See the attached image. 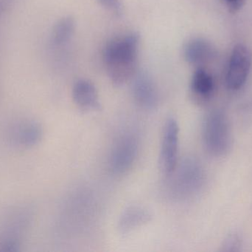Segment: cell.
<instances>
[{"label": "cell", "instance_id": "obj_1", "mask_svg": "<svg viewBox=\"0 0 252 252\" xmlns=\"http://www.w3.org/2000/svg\"><path fill=\"white\" fill-rule=\"evenodd\" d=\"M139 42V34L131 32L115 37L106 44L103 59L114 85H124L137 72Z\"/></svg>", "mask_w": 252, "mask_h": 252}, {"label": "cell", "instance_id": "obj_2", "mask_svg": "<svg viewBox=\"0 0 252 252\" xmlns=\"http://www.w3.org/2000/svg\"><path fill=\"white\" fill-rule=\"evenodd\" d=\"M169 194L174 200L189 201L202 191L206 173L201 163L194 157H186L178 163L168 176Z\"/></svg>", "mask_w": 252, "mask_h": 252}, {"label": "cell", "instance_id": "obj_3", "mask_svg": "<svg viewBox=\"0 0 252 252\" xmlns=\"http://www.w3.org/2000/svg\"><path fill=\"white\" fill-rule=\"evenodd\" d=\"M204 146L209 154L221 157L229 152L232 146V134L229 121L220 110L209 112L203 123Z\"/></svg>", "mask_w": 252, "mask_h": 252}, {"label": "cell", "instance_id": "obj_4", "mask_svg": "<svg viewBox=\"0 0 252 252\" xmlns=\"http://www.w3.org/2000/svg\"><path fill=\"white\" fill-rule=\"evenodd\" d=\"M139 152V141L134 134L127 133L117 139L111 149L109 167L116 175L128 171L136 161Z\"/></svg>", "mask_w": 252, "mask_h": 252}, {"label": "cell", "instance_id": "obj_5", "mask_svg": "<svg viewBox=\"0 0 252 252\" xmlns=\"http://www.w3.org/2000/svg\"><path fill=\"white\" fill-rule=\"evenodd\" d=\"M179 127L174 118H169L164 124L158 156V167L163 176L168 177L178 164Z\"/></svg>", "mask_w": 252, "mask_h": 252}, {"label": "cell", "instance_id": "obj_6", "mask_svg": "<svg viewBox=\"0 0 252 252\" xmlns=\"http://www.w3.org/2000/svg\"><path fill=\"white\" fill-rule=\"evenodd\" d=\"M252 56L250 49L244 44L234 47L229 58L226 74L228 88L238 90L247 82L251 71Z\"/></svg>", "mask_w": 252, "mask_h": 252}, {"label": "cell", "instance_id": "obj_7", "mask_svg": "<svg viewBox=\"0 0 252 252\" xmlns=\"http://www.w3.org/2000/svg\"><path fill=\"white\" fill-rule=\"evenodd\" d=\"M132 95L136 105L147 111L157 109L159 102L158 90L146 72H136L133 78Z\"/></svg>", "mask_w": 252, "mask_h": 252}, {"label": "cell", "instance_id": "obj_8", "mask_svg": "<svg viewBox=\"0 0 252 252\" xmlns=\"http://www.w3.org/2000/svg\"><path fill=\"white\" fill-rule=\"evenodd\" d=\"M72 99L78 108L84 112L101 109L98 92L94 84L87 79H80L74 84Z\"/></svg>", "mask_w": 252, "mask_h": 252}, {"label": "cell", "instance_id": "obj_9", "mask_svg": "<svg viewBox=\"0 0 252 252\" xmlns=\"http://www.w3.org/2000/svg\"><path fill=\"white\" fill-rule=\"evenodd\" d=\"M149 210L140 206L127 207L121 215L118 221V231L122 235L131 233L138 228L149 223L152 220Z\"/></svg>", "mask_w": 252, "mask_h": 252}, {"label": "cell", "instance_id": "obj_10", "mask_svg": "<svg viewBox=\"0 0 252 252\" xmlns=\"http://www.w3.org/2000/svg\"><path fill=\"white\" fill-rule=\"evenodd\" d=\"M216 50L211 43L202 38L189 40L184 47V56L187 62L195 65H201L212 60Z\"/></svg>", "mask_w": 252, "mask_h": 252}, {"label": "cell", "instance_id": "obj_11", "mask_svg": "<svg viewBox=\"0 0 252 252\" xmlns=\"http://www.w3.org/2000/svg\"><path fill=\"white\" fill-rule=\"evenodd\" d=\"M215 90L213 75L202 68L195 70L191 78L190 91L195 101L202 102L210 99Z\"/></svg>", "mask_w": 252, "mask_h": 252}, {"label": "cell", "instance_id": "obj_12", "mask_svg": "<svg viewBox=\"0 0 252 252\" xmlns=\"http://www.w3.org/2000/svg\"><path fill=\"white\" fill-rule=\"evenodd\" d=\"M75 30V21L70 16H63L55 24L50 34V41L56 47L63 45L70 40Z\"/></svg>", "mask_w": 252, "mask_h": 252}, {"label": "cell", "instance_id": "obj_13", "mask_svg": "<svg viewBox=\"0 0 252 252\" xmlns=\"http://www.w3.org/2000/svg\"><path fill=\"white\" fill-rule=\"evenodd\" d=\"M16 139L21 145L25 146H34L42 137L41 126L35 122L23 124L18 129Z\"/></svg>", "mask_w": 252, "mask_h": 252}, {"label": "cell", "instance_id": "obj_14", "mask_svg": "<svg viewBox=\"0 0 252 252\" xmlns=\"http://www.w3.org/2000/svg\"><path fill=\"white\" fill-rule=\"evenodd\" d=\"M97 1L115 16H121L124 13V4L121 0H97Z\"/></svg>", "mask_w": 252, "mask_h": 252}, {"label": "cell", "instance_id": "obj_15", "mask_svg": "<svg viewBox=\"0 0 252 252\" xmlns=\"http://www.w3.org/2000/svg\"><path fill=\"white\" fill-rule=\"evenodd\" d=\"M241 246V239L239 235L236 233L229 235L225 241L224 251L232 252L238 251Z\"/></svg>", "mask_w": 252, "mask_h": 252}, {"label": "cell", "instance_id": "obj_16", "mask_svg": "<svg viewBox=\"0 0 252 252\" xmlns=\"http://www.w3.org/2000/svg\"><path fill=\"white\" fill-rule=\"evenodd\" d=\"M16 0H0V15L10 10L16 4Z\"/></svg>", "mask_w": 252, "mask_h": 252}, {"label": "cell", "instance_id": "obj_17", "mask_svg": "<svg viewBox=\"0 0 252 252\" xmlns=\"http://www.w3.org/2000/svg\"><path fill=\"white\" fill-rule=\"evenodd\" d=\"M229 7L234 10H237L242 6L244 0H224Z\"/></svg>", "mask_w": 252, "mask_h": 252}]
</instances>
